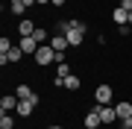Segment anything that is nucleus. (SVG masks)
<instances>
[{
    "mask_svg": "<svg viewBox=\"0 0 132 129\" xmlns=\"http://www.w3.org/2000/svg\"><path fill=\"white\" fill-rule=\"evenodd\" d=\"M32 38H35L38 44H44V41H47V38H50V35H47V29H41V27H38V29H35V32H32Z\"/></svg>",
    "mask_w": 132,
    "mask_h": 129,
    "instance_id": "nucleus-18",
    "label": "nucleus"
},
{
    "mask_svg": "<svg viewBox=\"0 0 132 129\" xmlns=\"http://www.w3.org/2000/svg\"><path fill=\"white\" fill-rule=\"evenodd\" d=\"M120 126H123V129H132V117H123V120H120Z\"/></svg>",
    "mask_w": 132,
    "mask_h": 129,
    "instance_id": "nucleus-21",
    "label": "nucleus"
},
{
    "mask_svg": "<svg viewBox=\"0 0 132 129\" xmlns=\"http://www.w3.org/2000/svg\"><path fill=\"white\" fill-rule=\"evenodd\" d=\"M100 123H103V120H100V111H97V106H94V109L85 115V126H100Z\"/></svg>",
    "mask_w": 132,
    "mask_h": 129,
    "instance_id": "nucleus-13",
    "label": "nucleus"
},
{
    "mask_svg": "<svg viewBox=\"0 0 132 129\" xmlns=\"http://www.w3.org/2000/svg\"><path fill=\"white\" fill-rule=\"evenodd\" d=\"M18 103H21V97H18V94H3V100H0V109H3V111H18Z\"/></svg>",
    "mask_w": 132,
    "mask_h": 129,
    "instance_id": "nucleus-6",
    "label": "nucleus"
},
{
    "mask_svg": "<svg viewBox=\"0 0 132 129\" xmlns=\"http://www.w3.org/2000/svg\"><path fill=\"white\" fill-rule=\"evenodd\" d=\"M32 59H35V65H50V62H56V50H53L50 44H41Z\"/></svg>",
    "mask_w": 132,
    "mask_h": 129,
    "instance_id": "nucleus-2",
    "label": "nucleus"
},
{
    "mask_svg": "<svg viewBox=\"0 0 132 129\" xmlns=\"http://www.w3.org/2000/svg\"><path fill=\"white\" fill-rule=\"evenodd\" d=\"M0 129H15V117L9 111H3V117H0Z\"/></svg>",
    "mask_w": 132,
    "mask_h": 129,
    "instance_id": "nucleus-16",
    "label": "nucleus"
},
{
    "mask_svg": "<svg viewBox=\"0 0 132 129\" xmlns=\"http://www.w3.org/2000/svg\"><path fill=\"white\" fill-rule=\"evenodd\" d=\"M50 129H65V126H50Z\"/></svg>",
    "mask_w": 132,
    "mask_h": 129,
    "instance_id": "nucleus-26",
    "label": "nucleus"
},
{
    "mask_svg": "<svg viewBox=\"0 0 132 129\" xmlns=\"http://www.w3.org/2000/svg\"><path fill=\"white\" fill-rule=\"evenodd\" d=\"M18 44H21V50H24V56H35V53H38V47H41V44H38V41L32 38V35H27V38H21Z\"/></svg>",
    "mask_w": 132,
    "mask_h": 129,
    "instance_id": "nucleus-5",
    "label": "nucleus"
},
{
    "mask_svg": "<svg viewBox=\"0 0 132 129\" xmlns=\"http://www.w3.org/2000/svg\"><path fill=\"white\" fill-rule=\"evenodd\" d=\"M65 29H68V21H59V24H56V32L65 35Z\"/></svg>",
    "mask_w": 132,
    "mask_h": 129,
    "instance_id": "nucleus-20",
    "label": "nucleus"
},
{
    "mask_svg": "<svg viewBox=\"0 0 132 129\" xmlns=\"http://www.w3.org/2000/svg\"><path fill=\"white\" fill-rule=\"evenodd\" d=\"M15 94H18V97H21V100H29V97H32V94H35V91H32V88H29V85H18V88H15Z\"/></svg>",
    "mask_w": 132,
    "mask_h": 129,
    "instance_id": "nucleus-15",
    "label": "nucleus"
},
{
    "mask_svg": "<svg viewBox=\"0 0 132 129\" xmlns=\"http://www.w3.org/2000/svg\"><path fill=\"white\" fill-rule=\"evenodd\" d=\"M114 111H118V120H123V117H132V103L120 100L118 106H114Z\"/></svg>",
    "mask_w": 132,
    "mask_h": 129,
    "instance_id": "nucleus-12",
    "label": "nucleus"
},
{
    "mask_svg": "<svg viewBox=\"0 0 132 129\" xmlns=\"http://www.w3.org/2000/svg\"><path fill=\"white\" fill-rule=\"evenodd\" d=\"M35 29H38V27H35V24H32L29 18H24V21L18 24V32H21V38H27V35H32Z\"/></svg>",
    "mask_w": 132,
    "mask_h": 129,
    "instance_id": "nucleus-10",
    "label": "nucleus"
},
{
    "mask_svg": "<svg viewBox=\"0 0 132 129\" xmlns=\"http://www.w3.org/2000/svg\"><path fill=\"white\" fill-rule=\"evenodd\" d=\"M24 9H27L24 0H9V12L12 15H24Z\"/></svg>",
    "mask_w": 132,
    "mask_h": 129,
    "instance_id": "nucleus-14",
    "label": "nucleus"
},
{
    "mask_svg": "<svg viewBox=\"0 0 132 129\" xmlns=\"http://www.w3.org/2000/svg\"><path fill=\"white\" fill-rule=\"evenodd\" d=\"M94 97H97V106H109L112 97H114V91H112V85H97Z\"/></svg>",
    "mask_w": 132,
    "mask_h": 129,
    "instance_id": "nucleus-4",
    "label": "nucleus"
},
{
    "mask_svg": "<svg viewBox=\"0 0 132 129\" xmlns=\"http://www.w3.org/2000/svg\"><path fill=\"white\" fill-rule=\"evenodd\" d=\"M112 21H114L118 27H126V24H129V12L123 9V6H118V9L112 12Z\"/></svg>",
    "mask_w": 132,
    "mask_h": 129,
    "instance_id": "nucleus-8",
    "label": "nucleus"
},
{
    "mask_svg": "<svg viewBox=\"0 0 132 129\" xmlns=\"http://www.w3.org/2000/svg\"><path fill=\"white\" fill-rule=\"evenodd\" d=\"M65 88H68V91H76V88H79V76H73V73L65 76Z\"/></svg>",
    "mask_w": 132,
    "mask_h": 129,
    "instance_id": "nucleus-17",
    "label": "nucleus"
},
{
    "mask_svg": "<svg viewBox=\"0 0 132 129\" xmlns=\"http://www.w3.org/2000/svg\"><path fill=\"white\" fill-rule=\"evenodd\" d=\"M53 6H65V0H53Z\"/></svg>",
    "mask_w": 132,
    "mask_h": 129,
    "instance_id": "nucleus-23",
    "label": "nucleus"
},
{
    "mask_svg": "<svg viewBox=\"0 0 132 129\" xmlns=\"http://www.w3.org/2000/svg\"><path fill=\"white\" fill-rule=\"evenodd\" d=\"M9 50H12V41L9 38H0V56H6Z\"/></svg>",
    "mask_w": 132,
    "mask_h": 129,
    "instance_id": "nucleus-19",
    "label": "nucleus"
},
{
    "mask_svg": "<svg viewBox=\"0 0 132 129\" xmlns=\"http://www.w3.org/2000/svg\"><path fill=\"white\" fill-rule=\"evenodd\" d=\"M21 59H24V50H21V44H12V50L6 53V62H9V65H18Z\"/></svg>",
    "mask_w": 132,
    "mask_h": 129,
    "instance_id": "nucleus-9",
    "label": "nucleus"
},
{
    "mask_svg": "<svg viewBox=\"0 0 132 129\" xmlns=\"http://www.w3.org/2000/svg\"><path fill=\"white\" fill-rule=\"evenodd\" d=\"M129 27H132V12H129Z\"/></svg>",
    "mask_w": 132,
    "mask_h": 129,
    "instance_id": "nucleus-27",
    "label": "nucleus"
},
{
    "mask_svg": "<svg viewBox=\"0 0 132 129\" xmlns=\"http://www.w3.org/2000/svg\"><path fill=\"white\" fill-rule=\"evenodd\" d=\"M120 6H123V9H126V12H132V0H123Z\"/></svg>",
    "mask_w": 132,
    "mask_h": 129,
    "instance_id": "nucleus-22",
    "label": "nucleus"
},
{
    "mask_svg": "<svg viewBox=\"0 0 132 129\" xmlns=\"http://www.w3.org/2000/svg\"><path fill=\"white\" fill-rule=\"evenodd\" d=\"M85 35H88V24H85V21H76V18L68 21L65 38H68V44H71V47H79V44L85 41Z\"/></svg>",
    "mask_w": 132,
    "mask_h": 129,
    "instance_id": "nucleus-1",
    "label": "nucleus"
},
{
    "mask_svg": "<svg viewBox=\"0 0 132 129\" xmlns=\"http://www.w3.org/2000/svg\"><path fill=\"white\" fill-rule=\"evenodd\" d=\"M50 47L56 50V53H65V47H71V44H68V38H65L62 32H56V35H53V41H50Z\"/></svg>",
    "mask_w": 132,
    "mask_h": 129,
    "instance_id": "nucleus-11",
    "label": "nucleus"
},
{
    "mask_svg": "<svg viewBox=\"0 0 132 129\" xmlns=\"http://www.w3.org/2000/svg\"><path fill=\"white\" fill-rule=\"evenodd\" d=\"M35 106H38V94H32L29 100H21V103H18V115H21V117H29V115L35 111Z\"/></svg>",
    "mask_w": 132,
    "mask_h": 129,
    "instance_id": "nucleus-3",
    "label": "nucleus"
},
{
    "mask_svg": "<svg viewBox=\"0 0 132 129\" xmlns=\"http://www.w3.org/2000/svg\"><path fill=\"white\" fill-rule=\"evenodd\" d=\"M85 129H100V126H85Z\"/></svg>",
    "mask_w": 132,
    "mask_h": 129,
    "instance_id": "nucleus-25",
    "label": "nucleus"
},
{
    "mask_svg": "<svg viewBox=\"0 0 132 129\" xmlns=\"http://www.w3.org/2000/svg\"><path fill=\"white\" fill-rule=\"evenodd\" d=\"M97 111H100V120H103V123H114V120H118V111H114L112 106H97Z\"/></svg>",
    "mask_w": 132,
    "mask_h": 129,
    "instance_id": "nucleus-7",
    "label": "nucleus"
},
{
    "mask_svg": "<svg viewBox=\"0 0 132 129\" xmlns=\"http://www.w3.org/2000/svg\"><path fill=\"white\" fill-rule=\"evenodd\" d=\"M24 3H27V6H35V3H38V0H24Z\"/></svg>",
    "mask_w": 132,
    "mask_h": 129,
    "instance_id": "nucleus-24",
    "label": "nucleus"
}]
</instances>
